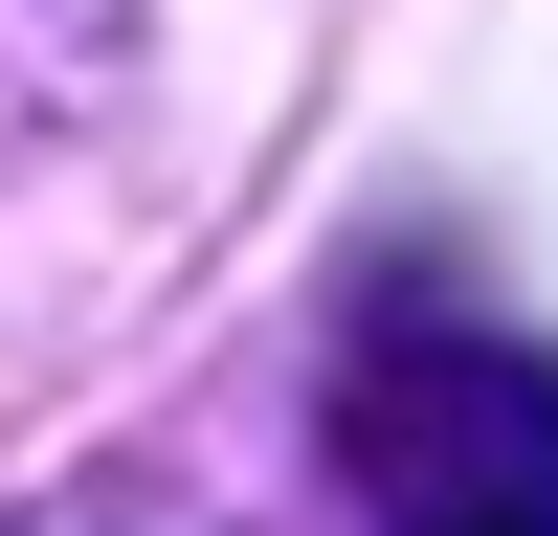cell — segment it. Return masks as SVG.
Instances as JSON below:
<instances>
[{"instance_id":"1","label":"cell","mask_w":558,"mask_h":536,"mask_svg":"<svg viewBox=\"0 0 558 536\" xmlns=\"http://www.w3.org/2000/svg\"><path fill=\"white\" fill-rule=\"evenodd\" d=\"M313 447L357 470L380 536H558V357L492 336V313H425V291L357 313Z\"/></svg>"},{"instance_id":"2","label":"cell","mask_w":558,"mask_h":536,"mask_svg":"<svg viewBox=\"0 0 558 536\" xmlns=\"http://www.w3.org/2000/svg\"><path fill=\"white\" fill-rule=\"evenodd\" d=\"M112 45H134V0H0V157L89 112V89H112Z\"/></svg>"},{"instance_id":"3","label":"cell","mask_w":558,"mask_h":536,"mask_svg":"<svg viewBox=\"0 0 558 536\" xmlns=\"http://www.w3.org/2000/svg\"><path fill=\"white\" fill-rule=\"evenodd\" d=\"M68 536H246L223 491H112V514H68Z\"/></svg>"}]
</instances>
